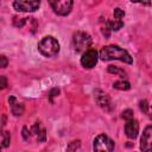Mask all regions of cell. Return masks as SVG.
<instances>
[{
    "mask_svg": "<svg viewBox=\"0 0 152 152\" xmlns=\"http://www.w3.org/2000/svg\"><path fill=\"white\" fill-rule=\"evenodd\" d=\"M99 56H100V58L102 61L118 59V61L125 62L127 64H132L133 63V58L128 53V51H126L125 49H121L118 45H107V46H103L101 49Z\"/></svg>",
    "mask_w": 152,
    "mask_h": 152,
    "instance_id": "obj_1",
    "label": "cell"
},
{
    "mask_svg": "<svg viewBox=\"0 0 152 152\" xmlns=\"http://www.w3.org/2000/svg\"><path fill=\"white\" fill-rule=\"evenodd\" d=\"M38 50L45 57H53L59 52V43L52 36H46L39 40Z\"/></svg>",
    "mask_w": 152,
    "mask_h": 152,
    "instance_id": "obj_2",
    "label": "cell"
},
{
    "mask_svg": "<svg viewBox=\"0 0 152 152\" xmlns=\"http://www.w3.org/2000/svg\"><path fill=\"white\" fill-rule=\"evenodd\" d=\"M72 44L77 52H84L87 51L91 45V38L88 33L77 31L72 36Z\"/></svg>",
    "mask_w": 152,
    "mask_h": 152,
    "instance_id": "obj_3",
    "label": "cell"
},
{
    "mask_svg": "<svg viewBox=\"0 0 152 152\" xmlns=\"http://www.w3.org/2000/svg\"><path fill=\"white\" fill-rule=\"evenodd\" d=\"M52 11L58 15H68L71 12L74 0H49Z\"/></svg>",
    "mask_w": 152,
    "mask_h": 152,
    "instance_id": "obj_4",
    "label": "cell"
},
{
    "mask_svg": "<svg viewBox=\"0 0 152 152\" xmlns=\"http://www.w3.org/2000/svg\"><path fill=\"white\" fill-rule=\"evenodd\" d=\"M93 148H94V151L112 152L114 150V142L108 135L99 134L93 141Z\"/></svg>",
    "mask_w": 152,
    "mask_h": 152,
    "instance_id": "obj_5",
    "label": "cell"
},
{
    "mask_svg": "<svg viewBox=\"0 0 152 152\" xmlns=\"http://www.w3.org/2000/svg\"><path fill=\"white\" fill-rule=\"evenodd\" d=\"M40 0H14L13 8L18 12H34L39 8Z\"/></svg>",
    "mask_w": 152,
    "mask_h": 152,
    "instance_id": "obj_6",
    "label": "cell"
},
{
    "mask_svg": "<svg viewBox=\"0 0 152 152\" xmlns=\"http://www.w3.org/2000/svg\"><path fill=\"white\" fill-rule=\"evenodd\" d=\"M94 99H95V102L104 110L107 112H110L113 109V104H112V101H110V97L107 93H104L103 90L101 89H95L94 90Z\"/></svg>",
    "mask_w": 152,
    "mask_h": 152,
    "instance_id": "obj_7",
    "label": "cell"
},
{
    "mask_svg": "<svg viewBox=\"0 0 152 152\" xmlns=\"http://www.w3.org/2000/svg\"><path fill=\"white\" fill-rule=\"evenodd\" d=\"M99 57L100 56L95 49H88L87 51L83 52V55L81 57V64L87 69H91L96 65Z\"/></svg>",
    "mask_w": 152,
    "mask_h": 152,
    "instance_id": "obj_8",
    "label": "cell"
},
{
    "mask_svg": "<svg viewBox=\"0 0 152 152\" xmlns=\"http://www.w3.org/2000/svg\"><path fill=\"white\" fill-rule=\"evenodd\" d=\"M140 148L142 151H152V125L144 129L140 138Z\"/></svg>",
    "mask_w": 152,
    "mask_h": 152,
    "instance_id": "obj_9",
    "label": "cell"
},
{
    "mask_svg": "<svg viewBox=\"0 0 152 152\" xmlns=\"http://www.w3.org/2000/svg\"><path fill=\"white\" fill-rule=\"evenodd\" d=\"M125 133H126V135L129 139L137 138V135L139 133V124H138V121L134 120V119L126 120V124H125Z\"/></svg>",
    "mask_w": 152,
    "mask_h": 152,
    "instance_id": "obj_10",
    "label": "cell"
},
{
    "mask_svg": "<svg viewBox=\"0 0 152 152\" xmlns=\"http://www.w3.org/2000/svg\"><path fill=\"white\" fill-rule=\"evenodd\" d=\"M11 110H12V114H13L14 116H20V115H23V114H24L25 107H24V104H23V103L14 101V102L11 104Z\"/></svg>",
    "mask_w": 152,
    "mask_h": 152,
    "instance_id": "obj_11",
    "label": "cell"
},
{
    "mask_svg": "<svg viewBox=\"0 0 152 152\" xmlns=\"http://www.w3.org/2000/svg\"><path fill=\"white\" fill-rule=\"evenodd\" d=\"M106 24L112 31H118L124 26V23L121 21V19H116V18L113 19V20H108Z\"/></svg>",
    "mask_w": 152,
    "mask_h": 152,
    "instance_id": "obj_12",
    "label": "cell"
},
{
    "mask_svg": "<svg viewBox=\"0 0 152 152\" xmlns=\"http://www.w3.org/2000/svg\"><path fill=\"white\" fill-rule=\"evenodd\" d=\"M113 88L119 89V90H128V89L131 88V84H129V82H127V81H125V80L122 78V80H120V81L114 82V83H113Z\"/></svg>",
    "mask_w": 152,
    "mask_h": 152,
    "instance_id": "obj_13",
    "label": "cell"
},
{
    "mask_svg": "<svg viewBox=\"0 0 152 152\" xmlns=\"http://www.w3.org/2000/svg\"><path fill=\"white\" fill-rule=\"evenodd\" d=\"M107 70H108V72H110V74H115V75H119L121 78H125V77H126V71H125V70H122V69H120V68H118V66H114V65H109Z\"/></svg>",
    "mask_w": 152,
    "mask_h": 152,
    "instance_id": "obj_14",
    "label": "cell"
},
{
    "mask_svg": "<svg viewBox=\"0 0 152 152\" xmlns=\"http://www.w3.org/2000/svg\"><path fill=\"white\" fill-rule=\"evenodd\" d=\"M10 141H11V134H10V132L4 131L1 133V147L2 148H6L10 145Z\"/></svg>",
    "mask_w": 152,
    "mask_h": 152,
    "instance_id": "obj_15",
    "label": "cell"
},
{
    "mask_svg": "<svg viewBox=\"0 0 152 152\" xmlns=\"http://www.w3.org/2000/svg\"><path fill=\"white\" fill-rule=\"evenodd\" d=\"M139 107H140V109H141L145 114H148V115H150V104H148V102H147L146 100H141V101L139 102Z\"/></svg>",
    "mask_w": 152,
    "mask_h": 152,
    "instance_id": "obj_16",
    "label": "cell"
},
{
    "mask_svg": "<svg viewBox=\"0 0 152 152\" xmlns=\"http://www.w3.org/2000/svg\"><path fill=\"white\" fill-rule=\"evenodd\" d=\"M133 110L132 109H126V110H124L122 112V114H121V116L125 119V120H129V119H133Z\"/></svg>",
    "mask_w": 152,
    "mask_h": 152,
    "instance_id": "obj_17",
    "label": "cell"
},
{
    "mask_svg": "<svg viewBox=\"0 0 152 152\" xmlns=\"http://www.w3.org/2000/svg\"><path fill=\"white\" fill-rule=\"evenodd\" d=\"M37 139H38V141H40V142H44V141H45V139H46V132H45L44 128H42V129L38 132Z\"/></svg>",
    "mask_w": 152,
    "mask_h": 152,
    "instance_id": "obj_18",
    "label": "cell"
},
{
    "mask_svg": "<svg viewBox=\"0 0 152 152\" xmlns=\"http://www.w3.org/2000/svg\"><path fill=\"white\" fill-rule=\"evenodd\" d=\"M80 147V140H76V141H71L69 144V146L66 147L68 151H74V150H77Z\"/></svg>",
    "mask_w": 152,
    "mask_h": 152,
    "instance_id": "obj_19",
    "label": "cell"
},
{
    "mask_svg": "<svg viewBox=\"0 0 152 152\" xmlns=\"http://www.w3.org/2000/svg\"><path fill=\"white\" fill-rule=\"evenodd\" d=\"M124 17H125L124 10H121V8H115V10H114V18L121 19V18H124Z\"/></svg>",
    "mask_w": 152,
    "mask_h": 152,
    "instance_id": "obj_20",
    "label": "cell"
},
{
    "mask_svg": "<svg viewBox=\"0 0 152 152\" xmlns=\"http://www.w3.org/2000/svg\"><path fill=\"white\" fill-rule=\"evenodd\" d=\"M134 4H140L144 6H151V0H131Z\"/></svg>",
    "mask_w": 152,
    "mask_h": 152,
    "instance_id": "obj_21",
    "label": "cell"
},
{
    "mask_svg": "<svg viewBox=\"0 0 152 152\" xmlns=\"http://www.w3.org/2000/svg\"><path fill=\"white\" fill-rule=\"evenodd\" d=\"M21 132H23V138H24V140H28V138H30V131H28V128H27L26 126H24Z\"/></svg>",
    "mask_w": 152,
    "mask_h": 152,
    "instance_id": "obj_22",
    "label": "cell"
},
{
    "mask_svg": "<svg viewBox=\"0 0 152 152\" xmlns=\"http://www.w3.org/2000/svg\"><path fill=\"white\" fill-rule=\"evenodd\" d=\"M0 61H1V64H0V66L1 68H6L7 66V64H8V61H7V58H6V56H1L0 57Z\"/></svg>",
    "mask_w": 152,
    "mask_h": 152,
    "instance_id": "obj_23",
    "label": "cell"
},
{
    "mask_svg": "<svg viewBox=\"0 0 152 152\" xmlns=\"http://www.w3.org/2000/svg\"><path fill=\"white\" fill-rule=\"evenodd\" d=\"M58 94H59V89H57V88H53V89L50 91V101L52 102V97L57 96Z\"/></svg>",
    "mask_w": 152,
    "mask_h": 152,
    "instance_id": "obj_24",
    "label": "cell"
},
{
    "mask_svg": "<svg viewBox=\"0 0 152 152\" xmlns=\"http://www.w3.org/2000/svg\"><path fill=\"white\" fill-rule=\"evenodd\" d=\"M0 81H1V89H5L6 88V86H7V81H6V77L5 76H1L0 77Z\"/></svg>",
    "mask_w": 152,
    "mask_h": 152,
    "instance_id": "obj_25",
    "label": "cell"
},
{
    "mask_svg": "<svg viewBox=\"0 0 152 152\" xmlns=\"http://www.w3.org/2000/svg\"><path fill=\"white\" fill-rule=\"evenodd\" d=\"M39 131H40V129H39V122H36V124L33 125V127H32V132H33V133L37 135Z\"/></svg>",
    "mask_w": 152,
    "mask_h": 152,
    "instance_id": "obj_26",
    "label": "cell"
}]
</instances>
